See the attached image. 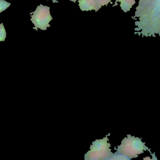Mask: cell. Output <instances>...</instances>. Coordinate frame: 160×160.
<instances>
[{
  "label": "cell",
  "mask_w": 160,
  "mask_h": 160,
  "mask_svg": "<svg viewBox=\"0 0 160 160\" xmlns=\"http://www.w3.org/2000/svg\"><path fill=\"white\" fill-rule=\"evenodd\" d=\"M145 142H143L141 138L131 136L128 134L124 138L121 145L117 147L116 153L125 155L131 159L137 158L139 155L144 153V151L148 150L151 153L150 149L146 146Z\"/></svg>",
  "instance_id": "cell-2"
},
{
  "label": "cell",
  "mask_w": 160,
  "mask_h": 160,
  "mask_svg": "<svg viewBox=\"0 0 160 160\" xmlns=\"http://www.w3.org/2000/svg\"><path fill=\"white\" fill-rule=\"evenodd\" d=\"M7 34L3 23L0 24V41H4Z\"/></svg>",
  "instance_id": "cell-8"
},
{
  "label": "cell",
  "mask_w": 160,
  "mask_h": 160,
  "mask_svg": "<svg viewBox=\"0 0 160 160\" xmlns=\"http://www.w3.org/2000/svg\"><path fill=\"white\" fill-rule=\"evenodd\" d=\"M79 6L82 11H98L100 8L97 0H78Z\"/></svg>",
  "instance_id": "cell-5"
},
{
  "label": "cell",
  "mask_w": 160,
  "mask_h": 160,
  "mask_svg": "<svg viewBox=\"0 0 160 160\" xmlns=\"http://www.w3.org/2000/svg\"><path fill=\"white\" fill-rule=\"evenodd\" d=\"M10 5V3H8L5 0H0V13L7 9Z\"/></svg>",
  "instance_id": "cell-9"
},
{
  "label": "cell",
  "mask_w": 160,
  "mask_h": 160,
  "mask_svg": "<svg viewBox=\"0 0 160 160\" xmlns=\"http://www.w3.org/2000/svg\"><path fill=\"white\" fill-rule=\"evenodd\" d=\"M150 154H151V155L152 156V157H153L152 160H158L157 157L155 156V153H154L153 154H151V153H150Z\"/></svg>",
  "instance_id": "cell-11"
},
{
  "label": "cell",
  "mask_w": 160,
  "mask_h": 160,
  "mask_svg": "<svg viewBox=\"0 0 160 160\" xmlns=\"http://www.w3.org/2000/svg\"><path fill=\"white\" fill-rule=\"evenodd\" d=\"M97 1H98L99 6L100 8H101L103 6H107L110 3L111 4L112 3L111 2L112 0H97Z\"/></svg>",
  "instance_id": "cell-10"
},
{
  "label": "cell",
  "mask_w": 160,
  "mask_h": 160,
  "mask_svg": "<svg viewBox=\"0 0 160 160\" xmlns=\"http://www.w3.org/2000/svg\"><path fill=\"white\" fill-rule=\"evenodd\" d=\"M130 159H131L130 158L128 157L125 155L121 154H118L115 152L110 160H128Z\"/></svg>",
  "instance_id": "cell-7"
},
{
  "label": "cell",
  "mask_w": 160,
  "mask_h": 160,
  "mask_svg": "<svg viewBox=\"0 0 160 160\" xmlns=\"http://www.w3.org/2000/svg\"><path fill=\"white\" fill-rule=\"evenodd\" d=\"M50 10L49 7L40 4L34 12L30 13L31 21L35 26L33 28V29L37 31L38 29L39 28L41 30L45 31L48 27H51L49 23L52 20V18Z\"/></svg>",
  "instance_id": "cell-4"
},
{
  "label": "cell",
  "mask_w": 160,
  "mask_h": 160,
  "mask_svg": "<svg viewBox=\"0 0 160 160\" xmlns=\"http://www.w3.org/2000/svg\"><path fill=\"white\" fill-rule=\"evenodd\" d=\"M118 2L120 3V8L125 13L129 11L131 8H132V6L134 5L136 3L135 0H116L113 7L117 5Z\"/></svg>",
  "instance_id": "cell-6"
},
{
  "label": "cell",
  "mask_w": 160,
  "mask_h": 160,
  "mask_svg": "<svg viewBox=\"0 0 160 160\" xmlns=\"http://www.w3.org/2000/svg\"><path fill=\"white\" fill-rule=\"evenodd\" d=\"M143 160H152L151 158H150L149 157H147L144 158H143Z\"/></svg>",
  "instance_id": "cell-13"
},
{
  "label": "cell",
  "mask_w": 160,
  "mask_h": 160,
  "mask_svg": "<svg viewBox=\"0 0 160 160\" xmlns=\"http://www.w3.org/2000/svg\"><path fill=\"white\" fill-rule=\"evenodd\" d=\"M69 1L74 2V3H76L77 0H69ZM52 2H53V3H58V1H56V0H53V1H52Z\"/></svg>",
  "instance_id": "cell-12"
},
{
  "label": "cell",
  "mask_w": 160,
  "mask_h": 160,
  "mask_svg": "<svg viewBox=\"0 0 160 160\" xmlns=\"http://www.w3.org/2000/svg\"><path fill=\"white\" fill-rule=\"evenodd\" d=\"M109 135L102 139L96 140L92 142L90 146V150L85 155V160L110 159L114 154L110 148L111 144L108 142L107 137Z\"/></svg>",
  "instance_id": "cell-3"
},
{
  "label": "cell",
  "mask_w": 160,
  "mask_h": 160,
  "mask_svg": "<svg viewBox=\"0 0 160 160\" xmlns=\"http://www.w3.org/2000/svg\"><path fill=\"white\" fill-rule=\"evenodd\" d=\"M134 20L135 34L139 36L160 35V0H138Z\"/></svg>",
  "instance_id": "cell-1"
},
{
  "label": "cell",
  "mask_w": 160,
  "mask_h": 160,
  "mask_svg": "<svg viewBox=\"0 0 160 160\" xmlns=\"http://www.w3.org/2000/svg\"><path fill=\"white\" fill-rule=\"evenodd\" d=\"M47 1H49V0H47Z\"/></svg>",
  "instance_id": "cell-14"
}]
</instances>
